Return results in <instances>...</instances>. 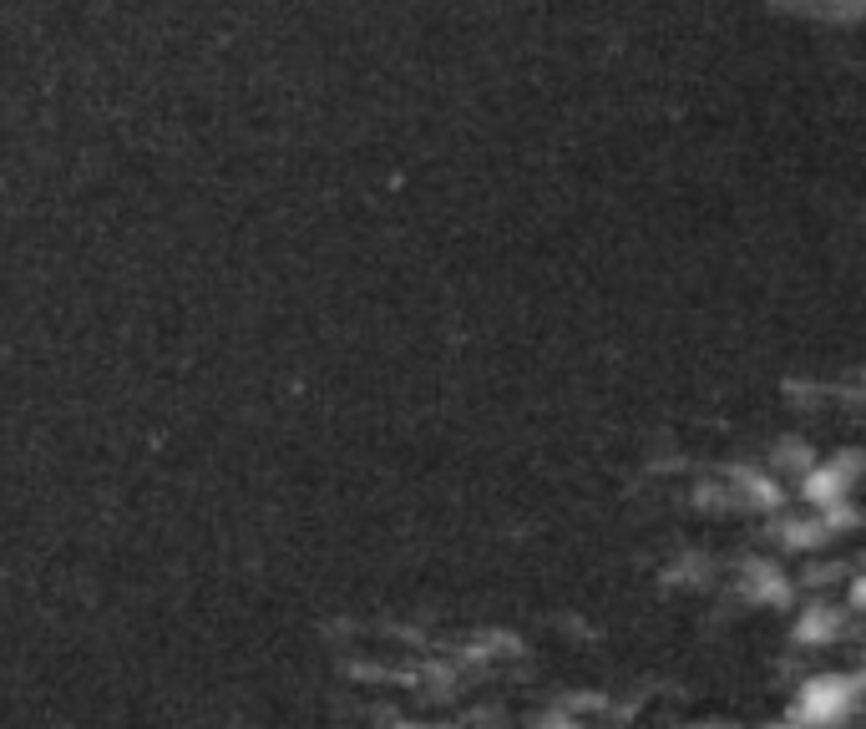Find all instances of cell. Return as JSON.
<instances>
[{
    "label": "cell",
    "instance_id": "cell-4",
    "mask_svg": "<svg viewBox=\"0 0 866 729\" xmlns=\"http://www.w3.org/2000/svg\"><path fill=\"white\" fill-rule=\"evenodd\" d=\"M836 633V613H826V608H811L801 623H796V638L801 643H816V638H831Z\"/></svg>",
    "mask_w": 866,
    "mask_h": 729
},
{
    "label": "cell",
    "instance_id": "cell-3",
    "mask_svg": "<svg viewBox=\"0 0 866 729\" xmlns=\"http://www.w3.org/2000/svg\"><path fill=\"white\" fill-rule=\"evenodd\" d=\"M750 593L760 603H785V598H791V588H785V578L775 573L770 562H750Z\"/></svg>",
    "mask_w": 866,
    "mask_h": 729
},
{
    "label": "cell",
    "instance_id": "cell-2",
    "mask_svg": "<svg viewBox=\"0 0 866 729\" xmlns=\"http://www.w3.org/2000/svg\"><path fill=\"white\" fill-rule=\"evenodd\" d=\"M856 456H836L831 466H816V471H806V497L816 502V507H836L846 492H851V476H856Z\"/></svg>",
    "mask_w": 866,
    "mask_h": 729
},
{
    "label": "cell",
    "instance_id": "cell-1",
    "mask_svg": "<svg viewBox=\"0 0 866 729\" xmlns=\"http://www.w3.org/2000/svg\"><path fill=\"white\" fill-rule=\"evenodd\" d=\"M851 704H856L851 679H816V684H806V694H801V719H811V724H836Z\"/></svg>",
    "mask_w": 866,
    "mask_h": 729
}]
</instances>
